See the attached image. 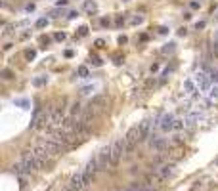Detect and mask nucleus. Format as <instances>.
<instances>
[{
  "instance_id": "nucleus-10",
  "label": "nucleus",
  "mask_w": 218,
  "mask_h": 191,
  "mask_svg": "<svg viewBox=\"0 0 218 191\" xmlns=\"http://www.w3.org/2000/svg\"><path fill=\"white\" fill-rule=\"evenodd\" d=\"M84 10L88 13H96L98 12V4L94 2V0H86V2H84Z\"/></svg>"
},
{
  "instance_id": "nucleus-1",
  "label": "nucleus",
  "mask_w": 218,
  "mask_h": 191,
  "mask_svg": "<svg viewBox=\"0 0 218 191\" xmlns=\"http://www.w3.org/2000/svg\"><path fill=\"white\" fill-rule=\"evenodd\" d=\"M90 182H92V178H88L84 174V170H80V172L73 174V178L69 180V187L75 189V191H82V189H86L88 185H90Z\"/></svg>"
},
{
  "instance_id": "nucleus-6",
  "label": "nucleus",
  "mask_w": 218,
  "mask_h": 191,
  "mask_svg": "<svg viewBox=\"0 0 218 191\" xmlns=\"http://www.w3.org/2000/svg\"><path fill=\"white\" fill-rule=\"evenodd\" d=\"M138 130H140V142H145L149 136H151L153 121H151V118H144V121L138 124Z\"/></svg>"
},
{
  "instance_id": "nucleus-23",
  "label": "nucleus",
  "mask_w": 218,
  "mask_h": 191,
  "mask_svg": "<svg viewBox=\"0 0 218 191\" xmlns=\"http://www.w3.org/2000/svg\"><path fill=\"white\" fill-rule=\"evenodd\" d=\"M54 38H56V40H65V33H56Z\"/></svg>"
},
{
  "instance_id": "nucleus-4",
  "label": "nucleus",
  "mask_w": 218,
  "mask_h": 191,
  "mask_svg": "<svg viewBox=\"0 0 218 191\" xmlns=\"http://www.w3.org/2000/svg\"><path fill=\"white\" fill-rule=\"evenodd\" d=\"M174 168H176L174 163H163V164H159V166L153 170V174L159 178V182H165V180H168L174 174Z\"/></svg>"
},
{
  "instance_id": "nucleus-22",
  "label": "nucleus",
  "mask_w": 218,
  "mask_h": 191,
  "mask_svg": "<svg viewBox=\"0 0 218 191\" xmlns=\"http://www.w3.org/2000/svg\"><path fill=\"white\" fill-rule=\"evenodd\" d=\"M115 23H117V27H121V25H124V17H121V15H117Z\"/></svg>"
},
{
  "instance_id": "nucleus-24",
  "label": "nucleus",
  "mask_w": 218,
  "mask_h": 191,
  "mask_svg": "<svg viewBox=\"0 0 218 191\" xmlns=\"http://www.w3.org/2000/svg\"><path fill=\"white\" fill-rule=\"evenodd\" d=\"M79 34H80V37H86V34H88V27H80L79 29Z\"/></svg>"
},
{
  "instance_id": "nucleus-31",
  "label": "nucleus",
  "mask_w": 218,
  "mask_h": 191,
  "mask_svg": "<svg viewBox=\"0 0 218 191\" xmlns=\"http://www.w3.org/2000/svg\"><path fill=\"white\" fill-rule=\"evenodd\" d=\"M124 2H126V0H124Z\"/></svg>"
},
{
  "instance_id": "nucleus-5",
  "label": "nucleus",
  "mask_w": 218,
  "mask_h": 191,
  "mask_svg": "<svg viewBox=\"0 0 218 191\" xmlns=\"http://www.w3.org/2000/svg\"><path fill=\"white\" fill-rule=\"evenodd\" d=\"M149 147H151L153 151H165V149L168 147V142H167V138H163L161 134L151 132V136H149Z\"/></svg>"
},
{
  "instance_id": "nucleus-20",
  "label": "nucleus",
  "mask_w": 218,
  "mask_h": 191,
  "mask_svg": "<svg viewBox=\"0 0 218 191\" xmlns=\"http://www.w3.org/2000/svg\"><path fill=\"white\" fill-rule=\"evenodd\" d=\"M15 105H23V109H27L29 101H27V100H15Z\"/></svg>"
},
{
  "instance_id": "nucleus-30",
  "label": "nucleus",
  "mask_w": 218,
  "mask_h": 191,
  "mask_svg": "<svg viewBox=\"0 0 218 191\" xmlns=\"http://www.w3.org/2000/svg\"><path fill=\"white\" fill-rule=\"evenodd\" d=\"M4 2H8V0H4Z\"/></svg>"
},
{
  "instance_id": "nucleus-9",
  "label": "nucleus",
  "mask_w": 218,
  "mask_h": 191,
  "mask_svg": "<svg viewBox=\"0 0 218 191\" xmlns=\"http://www.w3.org/2000/svg\"><path fill=\"white\" fill-rule=\"evenodd\" d=\"M12 172L15 174V176H23V174H29V172H27V168H25V164H23V161L14 163V164H12Z\"/></svg>"
},
{
  "instance_id": "nucleus-27",
  "label": "nucleus",
  "mask_w": 218,
  "mask_h": 191,
  "mask_svg": "<svg viewBox=\"0 0 218 191\" xmlns=\"http://www.w3.org/2000/svg\"><path fill=\"white\" fill-rule=\"evenodd\" d=\"M67 4V0H58V6H65Z\"/></svg>"
},
{
  "instance_id": "nucleus-29",
  "label": "nucleus",
  "mask_w": 218,
  "mask_h": 191,
  "mask_svg": "<svg viewBox=\"0 0 218 191\" xmlns=\"http://www.w3.org/2000/svg\"><path fill=\"white\" fill-rule=\"evenodd\" d=\"M65 191H75V189H71V187H69V185H67V187H65Z\"/></svg>"
},
{
  "instance_id": "nucleus-3",
  "label": "nucleus",
  "mask_w": 218,
  "mask_h": 191,
  "mask_svg": "<svg viewBox=\"0 0 218 191\" xmlns=\"http://www.w3.org/2000/svg\"><path fill=\"white\" fill-rule=\"evenodd\" d=\"M52 111L54 109H44V111H40V113H36L35 118H33V122H31V128H35V130H38V128H48L50 124V117H52Z\"/></svg>"
},
{
  "instance_id": "nucleus-15",
  "label": "nucleus",
  "mask_w": 218,
  "mask_h": 191,
  "mask_svg": "<svg viewBox=\"0 0 218 191\" xmlns=\"http://www.w3.org/2000/svg\"><path fill=\"white\" fill-rule=\"evenodd\" d=\"M25 58H27L29 61L35 59V58H36V52H35V50H25Z\"/></svg>"
},
{
  "instance_id": "nucleus-17",
  "label": "nucleus",
  "mask_w": 218,
  "mask_h": 191,
  "mask_svg": "<svg viewBox=\"0 0 218 191\" xmlns=\"http://www.w3.org/2000/svg\"><path fill=\"white\" fill-rule=\"evenodd\" d=\"M46 25H48V19H46V17H40L38 21H36V27H38V29H42V27H46Z\"/></svg>"
},
{
  "instance_id": "nucleus-8",
  "label": "nucleus",
  "mask_w": 218,
  "mask_h": 191,
  "mask_svg": "<svg viewBox=\"0 0 218 191\" xmlns=\"http://www.w3.org/2000/svg\"><path fill=\"white\" fill-rule=\"evenodd\" d=\"M195 82H197V86H199V90H210V76L209 75H205V73H197L195 75Z\"/></svg>"
},
{
  "instance_id": "nucleus-16",
  "label": "nucleus",
  "mask_w": 218,
  "mask_h": 191,
  "mask_svg": "<svg viewBox=\"0 0 218 191\" xmlns=\"http://www.w3.org/2000/svg\"><path fill=\"white\" fill-rule=\"evenodd\" d=\"M174 42H170V44H167V46H165V48H163V54H170V52H174Z\"/></svg>"
},
{
  "instance_id": "nucleus-25",
  "label": "nucleus",
  "mask_w": 218,
  "mask_h": 191,
  "mask_svg": "<svg viewBox=\"0 0 218 191\" xmlns=\"http://www.w3.org/2000/svg\"><path fill=\"white\" fill-rule=\"evenodd\" d=\"M199 6H201L199 2H191V8H193V10H197V8H199Z\"/></svg>"
},
{
  "instance_id": "nucleus-18",
  "label": "nucleus",
  "mask_w": 218,
  "mask_h": 191,
  "mask_svg": "<svg viewBox=\"0 0 218 191\" xmlns=\"http://www.w3.org/2000/svg\"><path fill=\"white\" fill-rule=\"evenodd\" d=\"M12 76H14V73H12V71H10V69H4V71H2V79L10 80V79H12Z\"/></svg>"
},
{
  "instance_id": "nucleus-28",
  "label": "nucleus",
  "mask_w": 218,
  "mask_h": 191,
  "mask_svg": "<svg viewBox=\"0 0 218 191\" xmlns=\"http://www.w3.org/2000/svg\"><path fill=\"white\" fill-rule=\"evenodd\" d=\"M214 21H218V10H216V13H214Z\"/></svg>"
},
{
  "instance_id": "nucleus-26",
  "label": "nucleus",
  "mask_w": 218,
  "mask_h": 191,
  "mask_svg": "<svg viewBox=\"0 0 218 191\" xmlns=\"http://www.w3.org/2000/svg\"><path fill=\"white\" fill-rule=\"evenodd\" d=\"M96 46L98 48H103V40H96Z\"/></svg>"
},
{
  "instance_id": "nucleus-21",
  "label": "nucleus",
  "mask_w": 218,
  "mask_h": 191,
  "mask_svg": "<svg viewBox=\"0 0 218 191\" xmlns=\"http://www.w3.org/2000/svg\"><path fill=\"white\" fill-rule=\"evenodd\" d=\"M142 21H144L142 15H136V17H132V21H130V23H132V25H138V23H142Z\"/></svg>"
},
{
  "instance_id": "nucleus-11",
  "label": "nucleus",
  "mask_w": 218,
  "mask_h": 191,
  "mask_svg": "<svg viewBox=\"0 0 218 191\" xmlns=\"http://www.w3.org/2000/svg\"><path fill=\"white\" fill-rule=\"evenodd\" d=\"M184 88H186V92H188L189 96H197V88L193 86V82H191V80H186L184 82Z\"/></svg>"
},
{
  "instance_id": "nucleus-13",
  "label": "nucleus",
  "mask_w": 218,
  "mask_h": 191,
  "mask_svg": "<svg viewBox=\"0 0 218 191\" xmlns=\"http://www.w3.org/2000/svg\"><path fill=\"white\" fill-rule=\"evenodd\" d=\"M77 75H79L80 79H86V76H88V69H86L84 65H80L79 69H77Z\"/></svg>"
},
{
  "instance_id": "nucleus-12",
  "label": "nucleus",
  "mask_w": 218,
  "mask_h": 191,
  "mask_svg": "<svg viewBox=\"0 0 218 191\" xmlns=\"http://www.w3.org/2000/svg\"><path fill=\"white\" fill-rule=\"evenodd\" d=\"M46 82H48V76H46V75H40V76H36V79L33 80V84L35 86H44Z\"/></svg>"
},
{
  "instance_id": "nucleus-7",
  "label": "nucleus",
  "mask_w": 218,
  "mask_h": 191,
  "mask_svg": "<svg viewBox=\"0 0 218 191\" xmlns=\"http://www.w3.org/2000/svg\"><path fill=\"white\" fill-rule=\"evenodd\" d=\"M82 170H84V174H86L88 178H94L96 174L100 172V164H98V157H92L90 161L86 163V166L82 168Z\"/></svg>"
},
{
  "instance_id": "nucleus-2",
  "label": "nucleus",
  "mask_w": 218,
  "mask_h": 191,
  "mask_svg": "<svg viewBox=\"0 0 218 191\" xmlns=\"http://www.w3.org/2000/svg\"><path fill=\"white\" fill-rule=\"evenodd\" d=\"M121 159H124V138H119L111 143V166H117Z\"/></svg>"
},
{
  "instance_id": "nucleus-19",
  "label": "nucleus",
  "mask_w": 218,
  "mask_h": 191,
  "mask_svg": "<svg viewBox=\"0 0 218 191\" xmlns=\"http://www.w3.org/2000/svg\"><path fill=\"white\" fill-rule=\"evenodd\" d=\"M92 90H94V86H84V88H80V94L88 96V94H92Z\"/></svg>"
},
{
  "instance_id": "nucleus-14",
  "label": "nucleus",
  "mask_w": 218,
  "mask_h": 191,
  "mask_svg": "<svg viewBox=\"0 0 218 191\" xmlns=\"http://www.w3.org/2000/svg\"><path fill=\"white\" fill-rule=\"evenodd\" d=\"M209 94H210V97H212V100H218V86H210Z\"/></svg>"
}]
</instances>
